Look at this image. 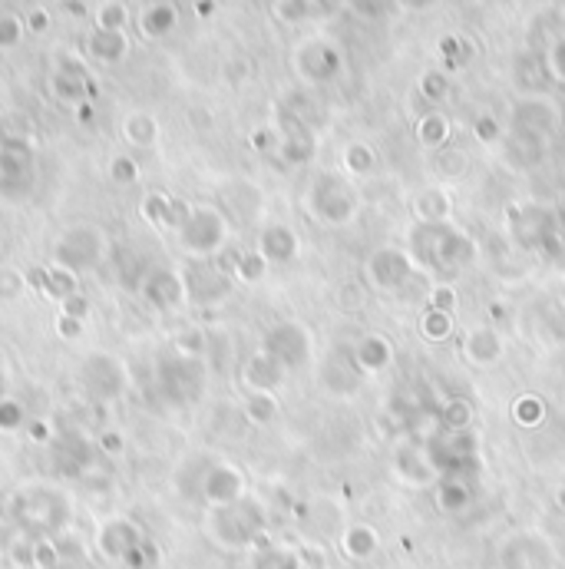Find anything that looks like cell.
I'll use <instances>...</instances> for the list:
<instances>
[{
    "instance_id": "obj_1",
    "label": "cell",
    "mask_w": 565,
    "mask_h": 569,
    "mask_svg": "<svg viewBox=\"0 0 565 569\" xmlns=\"http://www.w3.org/2000/svg\"><path fill=\"white\" fill-rule=\"evenodd\" d=\"M407 252L414 255L417 268H437V272H463L480 259V242L460 225H414L410 229Z\"/></svg>"
},
{
    "instance_id": "obj_2",
    "label": "cell",
    "mask_w": 565,
    "mask_h": 569,
    "mask_svg": "<svg viewBox=\"0 0 565 569\" xmlns=\"http://www.w3.org/2000/svg\"><path fill=\"white\" fill-rule=\"evenodd\" d=\"M304 209L308 216L331 229H347L361 216V192L347 176L338 173H318L304 192Z\"/></svg>"
},
{
    "instance_id": "obj_3",
    "label": "cell",
    "mask_w": 565,
    "mask_h": 569,
    "mask_svg": "<svg viewBox=\"0 0 565 569\" xmlns=\"http://www.w3.org/2000/svg\"><path fill=\"white\" fill-rule=\"evenodd\" d=\"M506 232L519 249L556 255L562 249V235L556 225V209L536 206V202H513L506 209Z\"/></svg>"
},
{
    "instance_id": "obj_4",
    "label": "cell",
    "mask_w": 565,
    "mask_h": 569,
    "mask_svg": "<svg viewBox=\"0 0 565 569\" xmlns=\"http://www.w3.org/2000/svg\"><path fill=\"white\" fill-rule=\"evenodd\" d=\"M499 569H556L559 553L546 533L516 530L499 543Z\"/></svg>"
},
{
    "instance_id": "obj_5",
    "label": "cell",
    "mask_w": 565,
    "mask_h": 569,
    "mask_svg": "<svg viewBox=\"0 0 565 569\" xmlns=\"http://www.w3.org/2000/svg\"><path fill=\"white\" fill-rule=\"evenodd\" d=\"M417 275V262L414 255L400 245H380L371 252V259L364 262V278L367 285L380 295H397L404 292L410 278Z\"/></svg>"
},
{
    "instance_id": "obj_6",
    "label": "cell",
    "mask_w": 565,
    "mask_h": 569,
    "mask_svg": "<svg viewBox=\"0 0 565 569\" xmlns=\"http://www.w3.org/2000/svg\"><path fill=\"white\" fill-rule=\"evenodd\" d=\"M390 474L397 483H404L410 490H433L440 480V470L433 464L427 440H400L390 454Z\"/></svg>"
},
{
    "instance_id": "obj_7",
    "label": "cell",
    "mask_w": 565,
    "mask_h": 569,
    "mask_svg": "<svg viewBox=\"0 0 565 569\" xmlns=\"http://www.w3.org/2000/svg\"><path fill=\"white\" fill-rule=\"evenodd\" d=\"M295 70L301 80L308 83H334L344 73V53L338 44H331V40H304V44L295 50Z\"/></svg>"
},
{
    "instance_id": "obj_8",
    "label": "cell",
    "mask_w": 565,
    "mask_h": 569,
    "mask_svg": "<svg viewBox=\"0 0 565 569\" xmlns=\"http://www.w3.org/2000/svg\"><path fill=\"white\" fill-rule=\"evenodd\" d=\"M347 354H351L354 368L361 371V378H377V374L390 371V364L397 358L394 341H390L384 331H367V335L354 338L351 345H347Z\"/></svg>"
},
{
    "instance_id": "obj_9",
    "label": "cell",
    "mask_w": 565,
    "mask_h": 569,
    "mask_svg": "<svg viewBox=\"0 0 565 569\" xmlns=\"http://www.w3.org/2000/svg\"><path fill=\"white\" fill-rule=\"evenodd\" d=\"M460 358L470 364V368H480V371L496 368V364L506 358V341L493 325H473L463 331Z\"/></svg>"
},
{
    "instance_id": "obj_10",
    "label": "cell",
    "mask_w": 565,
    "mask_h": 569,
    "mask_svg": "<svg viewBox=\"0 0 565 569\" xmlns=\"http://www.w3.org/2000/svg\"><path fill=\"white\" fill-rule=\"evenodd\" d=\"M271 358L281 361L285 368H304L311 361V331L301 325H278L268 335Z\"/></svg>"
},
{
    "instance_id": "obj_11",
    "label": "cell",
    "mask_w": 565,
    "mask_h": 569,
    "mask_svg": "<svg viewBox=\"0 0 565 569\" xmlns=\"http://www.w3.org/2000/svg\"><path fill=\"white\" fill-rule=\"evenodd\" d=\"M556 126H559V110L546 96H526V100L513 103V130L549 139V133L556 130Z\"/></svg>"
},
{
    "instance_id": "obj_12",
    "label": "cell",
    "mask_w": 565,
    "mask_h": 569,
    "mask_svg": "<svg viewBox=\"0 0 565 569\" xmlns=\"http://www.w3.org/2000/svg\"><path fill=\"white\" fill-rule=\"evenodd\" d=\"M473 483L470 477L463 474H447L437 480V487H433V503H437L440 513H447V517H456V513H466L473 507Z\"/></svg>"
},
{
    "instance_id": "obj_13",
    "label": "cell",
    "mask_w": 565,
    "mask_h": 569,
    "mask_svg": "<svg viewBox=\"0 0 565 569\" xmlns=\"http://www.w3.org/2000/svg\"><path fill=\"white\" fill-rule=\"evenodd\" d=\"M324 388L338 397H354L357 388H361V371L354 368L351 354L344 351H334L328 361H324V374H321Z\"/></svg>"
},
{
    "instance_id": "obj_14",
    "label": "cell",
    "mask_w": 565,
    "mask_h": 569,
    "mask_svg": "<svg viewBox=\"0 0 565 569\" xmlns=\"http://www.w3.org/2000/svg\"><path fill=\"white\" fill-rule=\"evenodd\" d=\"M410 209H414V219L420 225H447L453 219V199H450V192L440 186L420 189Z\"/></svg>"
},
{
    "instance_id": "obj_15",
    "label": "cell",
    "mask_w": 565,
    "mask_h": 569,
    "mask_svg": "<svg viewBox=\"0 0 565 569\" xmlns=\"http://www.w3.org/2000/svg\"><path fill=\"white\" fill-rule=\"evenodd\" d=\"M503 149H506V163L513 169H532L542 163V156H546V136L513 130L503 139Z\"/></svg>"
},
{
    "instance_id": "obj_16",
    "label": "cell",
    "mask_w": 565,
    "mask_h": 569,
    "mask_svg": "<svg viewBox=\"0 0 565 569\" xmlns=\"http://www.w3.org/2000/svg\"><path fill=\"white\" fill-rule=\"evenodd\" d=\"M341 553L351 563H367L380 553V533L371 523H351L341 533Z\"/></svg>"
},
{
    "instance_id": "obj_17",
    "label": "cell",
    "mask_w": 565,
    "mask_h": 569,
    "mask_svg": "<svg viewBox=\"0 0 565 569\" xmlns=\"http://www.w3.org/2000/svg\"><path fill=\"white\" fill-rule=\"evenodd\" d=\"M414 133H417V143L423 149H433V153H440V149H447V143H450L453 126H450V120L443 113L430 110V113H423L420 120H417Z\"/></svg>"
},
{
    "instance_id": "obj_18",
    "label": "cell",
    "mask_w": 565,
    "mask_h": 569,
    "mask_svg": "<svg viewBox=\"0 0 565 569\" xmlns=\"http://www.w3.org/2000/svg\"><path fill=\"white\" fill-rule=\"evenodd\" d=\"M509 417H513V424L516 427H523V431H536V427L546 424V417H549V404L542 401L539 394H519L513 397V404H509Z\"/></svg>"
},
{
    "instance_id": "obj_19",
    "label": "cell",
    "mask_w": 565,
    "mask_h": 569,
    "mask_svg": "<svg viewBox=\"0 0 565 569\" xmlns=\"http://www.w3.org/2000/svg\"><path fill=\"white\" fill-rule=\"evenodd\" d=\"M437 424L440 431H470L473 427V404L466 397L453 394L437 407Z\"/></svg>"
},
{
    "instance_id": "obj_20",
    "label": "cell",
    "mask_w": 565,
    "mask_h": 569,
    "mask_svg": "<svg viewBox=\"0 0 565 569\" xmlns=\"http://www.w3.org/2000/svg\"><path fill=\"white\" fill-rule=\"evenodd\" d=\"M341 163H344V173L347 176L364 179V176H371L374 169H377V153H374L371 143H361V139H354V143L344 146Z\"/></svg>"
},
{
    "instance_id": "obj_21",
    "label": "cell",
    "mask_w": 565,
    "mask_h": 569,
    "mask_svg": "<svg viewBox=\"0 0 565 569\" xmlns=\"http://www.w3.org/2000/svg\"><path fill=\"white\" fill-rule=\"evenodd\" d=\"M262 249H265L268 259H275V262H291V259H295V252H298V235L291 232L288 225H275V229H268V232H265Z\"/></svg>"
},
{
    "instance_id": "obj_22",
    "label": "cell",
    "mask_w": 565,
    "mask_h": 569,
    "mask_svg": "<svg viewBox=\"0 0 565 569\" xmlns=\"http://www.w3.org/2000/svg\"><path fill=\"white\" fill-rule=\"evenodd\" d=\"M456 331V321L450 311H433L427 308L420 315V335L423 341H430V345H443V341H450Z\"/></svg>"
},
{
    "instance_id": "obj_23",
    "label": "cell",
    "mask_w": 565,
    "mask_h": 569,
    "mask_svg": "<svg viewBox=\"0 0 565 569\" xmlns=\"http://www.w3.org/2000/svg\"><path fill=\"white\" fill-rule=\"evenodd\" d=\"M245 378L252 381L255 388L271 391V388H278L281 378H285V364L275 361V358H271V354H258V358L252 361V368H248Z\"/></svg>"
},
{
    "instance_id": "obj_24",
    "label": "cell",
    "mask_w": 565,
    "mask_h": 569,
    "mask_svg": "<svg viewBox=\"0 0 565 569\" xmlns=\"http://www.w3.org/2000/svg\"><path fill=\"white\" fill-rule=\"evenodd\" d=\"M281 153H285L288 163H308V159L314 156V139H311V133L304 130V126L291 123V130H288L285 146H281Z\"/></svg>"
},
{
    "instance_id": "obj_25",
    "label": "cell",
    "mask_w": 565,
    "mask_h": 569,
    "mask_svg": "<svg viewBox=\"0 0 565 569\" xmlns=\"http://www.w3.org/2000/svg\"><path fill=\"white\" fill-rule=\"evenodd\" d=\"M440 57L447 60V67H466L473 57V47H470V40L460 37V34H447L440 40Z\"/></svg>"
},
{
    "instance_id": "obj_26",
    "label": "cell",
    "mask_w": 565,
    "mask_h": 569,
    "mask_svg": "<svg viewBox=\"0 0 565 569\" xmlns=\"http://www.w3.org/2000/svg\"><path fill=\"white\" fill-rule=\"evenodd\" d=\"M417 90H420L423 100L440 103V100H447V96H450V77L443 70H427V73H420Z\"/></svg>"
},
{
    "instance_id": "obj_27",
    "label": "cell",
    "mask_w": 565,
    "mask_h": 569,
    "mask_svg": "<svg viewBox=\"0 0 565 569\" xmlns=\"http://www.w3.org/2000/svg\"><path fill=\"white\" fill-rule=\"evenodd\" d=\"M473 136H476V143L496 146V143H503V126H499V120L493 113H480L473 120Z\"/></svg>"
},
{
    "instance_id": "obj_28",
    "label": "cell",
    "mask_w": 565,
    "mask_h": 569,
    "mask_svg": "<svg viewBox=\"0 0 565 569\" xmlns=\"http://www.w3.org/2000/svg\"><path fill=\"white\" fill-rule=\"evenodd\" d=\"M456 305H460V292H456L453 285H433L427 292V308L433 311H456Z\"/></svg>"
},
{
    "instance_id": "obj_29",
    "label": "cell",
    "mask_w": 565,
    "mask_h": 569,
    "mask_svg": "<svg viewBox=\"0 0 565 569\" xmlns=\"http://www.w3.org/2000/svg\"><path fill=\"white\" fill-rule=\"evenodd\" d=\"M546 70H549V77L556 80V83H565V37H559L556 44L549 47Z\"/></svg>"
},
{
    "instance_id": "obj_30",
    "label": "cell",
    "mask_w": 565,
    "mask_h": 569,
    "mask_svg": "<svg viewBox=\"0 0 565 569\" xmlns=\"http://www.w3.org/2000/svg\"><path fill=\"white\" fill-rule=\"evenodd\" d=\"M440 173L443 176L466 173V156L460 153V149H443V153H440Z\"/></svg>"
},
{
    "instance_id": "obj_31",
    "label": "cell",
    "mask_w": 565,
    "mask_h": 569,
    "mask_svg": "<svg viewBox=\"0 0 565 569\" xmlns=\"http://www.w3.org/2000/svg\"><path fill=\"white\" fill-rule=\"evenodd\" d=\"M387 4H390V0H347V7H351L354 14L364 17V20H377L387 10Z\"/></svg>"
},
{
    "instance_id": "obj_32",
    "label": "cell",
    "mask_w": 565,
    "mask_h": 569,
    "mask_svg": "<svg viewBox=\"0 0 565 569\" xmlns=\"http://www.w3.org/2000/svg\"><path fill=\"white\" fill-rule=\"evenodd\" d=\"M281 17H285L288 24H298V20L308 17V0H285V4H281Z\"/></svg>"
},
{
    "instance_id": "obj_33",
    "label": "cell",
    "mask_w": 565,
    "mask_h": 569,
    "mask_svg": "<svg viewBox=\"0 0 565 569\" xmlns=\"http://www.w3.org/2000/svg\"><path fill=\"white\" fill-rule=\"evenodd\" d=\"M255 414H258V421L268 424L271 417L278 414V404H275V401H268V397H255Z\"/></svg>"
},
{
    "instance_id": "obj_34",
    "label": "cell",
    "mask_w": 565,
    "mask_h": 569,
    "mask_svg": "<svg viewBox=\"0 0 565 569\" xmlns=\"http://www.w3.org/2000/svg\"><path fill=\"white\" fill-rule=\"evenodd\" d=\"M397 7H404V10H414V14H420V10H430L437 0H394Z\"/></svg>"
},
{
    "instance_id": "obj_35",
    "label": "cell",
    "mask_w": 565,
    "mask_h": 569,
    "mask_svg": "<svg viewBox=\"0 0 565 569\" xmlns=\"http://www.w3.org/2000/svg\"><path fill=\"white\" fill-rule=\"evenodd\" d=\"M552 503H556L559 513H565V480L556 487V493H552Z\"/></svg>"
},
{
    "instance_id": "obj_36",
    "label": "cell",
    "mask_w": 565,
    "mask_h": 569,
    "mask_svg": "<svg viewBox=\"0 0 565 569\" xmlns=\"http://www.w3.org/2000/svg\"><path fill=\"white\" fill-rule=\"evenodd\" d=\"M556 225H559V235L565 239V202H562V206L556 209Z\"/></svg>"
},
{
    "instance_id": "obj_37",
    "label": "cell",
    "mask_w": 565,
    "mask_h": 569,
    "mask_svg": "<svg viewBox=\"0 0 565 569\" xmlns=\"http://www.w3.org/2000/svg\"><path fill=\"white\" fill-rule=\"evenodd\" d=\"M334 4H347V0H334Z\"/></svg>"
}]
</instances>
